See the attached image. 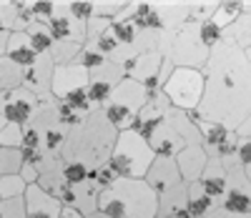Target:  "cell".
<instances>
[{
	"label": "cell",
	"mask_w": 251,
	"mask_h": 218,
	"mask_svg": "<svg viewBox=\"0 0 251 218\" xmlns=\"http://www.w3.org/2000/svg\"><path fill=\"white\" fill-rule=\"evenodd\" d=\"M206 88L199 105V118L224 123L236 130L251 113V65L231 43L221 40L203 68Z\"/></svg>",
	"instance_id": "6da1fadb"
},
{
	"label": "cell",
	"mask_w": 251,
	"mask_h": 218,
	"mask_svg": "<svg viewBox=\"0 0 251 218\" xmlns=\"http://www.w3.org/2000/svg\"><path fill=\"white\" fill-rule=\"evenodd\" d=\"M116 138H118V130L108 123L100 108H93L88 118L83 121V125H78L75 130L68 133L60 158L66 163H80L88 170H96L108 163Z\"/></svg>",
	"instance_id": "7a4b0ae2"
},
{
	"label": "cell",
	"mask_w": 251,
	"mask_h": 218,
	"mask_svg": "<svg viewBox=\"0 0 251 218\" xmlns=\"http://www.w3.org/2000/svg\"><path fill=\"white\" fill-rule=\"evenodd\" d=\"M98 211L108 218H156L158 195L146 181L118 178L111 188L98 193Z\"/></svg>",
	"instance_id": "3957f363"
},
{
	"label": "cell",
	"mask_w": 251,
	"mask_h": 218,
	"mask_svg": "<svg viewBox=\"0 0 251 218\" xmlns=\"http://www.w3.org/2000/svg\"><path fill=\"white\" fill-rule=\"evenodd\" d=\"M153 161H156V153L151 150L149 141L128 128V130H121L118 133L113 153L108 158V166L116 170L118 178L143 181Z\"/></svg>",
	"instance_id": "277c9868"
},
{
	"label": "cell",
	"mask_w": 251,
	"mask_h": 218,
	"mask_svg": "<svg viewBox=\"0 0 251 218\" xmlns=\"http://www.w3.org/2000/svg\"><path fill=\"white\" fill-rule=\"evenodd\" d=\"M149 98H151V93L146 91L141 83H136L131 78H123L118 83V88L111 93L108 103L103 105L100 111L108 118V123L121 133V130H128L133 125L136 116L141 113V108L149 103Z\"/></svg>",
	"instance_id": "5b68a950"
},
{
	"label": "cell",
	"mask_w": 251,
	"mask_h": 218,
	"mask_svg": "<svg viewBox=\"0 0 251 218\" xmlns=\"http://www.w3.org/2000/svg\"><path fill=\"white\" fill-rule=\"evenodd\" d=\"M203 88H206V75L203 71H194V68H176L171 73V78L163 83V96L169 98L171 108H178L183 113H194L199 111L201 98H203Z\"/></svg>",
	"instance_id": "8992f818"
},
{
	"label": "cell",
	"mask_w": 251,
	"mask_h": 218,
	"mask_svg": "<svg viewBox=\"0 0 251 218\" xmlns=\"http://www.w3.org/2000/svg\"><path fill=\"white\" fill-rule=\"evenodd\" d=\"M208 50L203 43H201V35H199V23H183L176 33H174V40L169 46V53H166V60H171L176 68H194V71H203L206 63H208Z\"/></svg>",
	"instance_id": "52a82bcc"
},
{
	"label": "cell",
	"mask_w": 251,
	"mask_h": 218,
	"mask_svg": "<svg viewBox=\"0 0 251 218\" xmlns=\"http://www.w3.org/2000/svg\"><path fill=\"white\" fill-rule=\"evenodd\" d=\"M40 105L43 103L25 88H15V91H8L0 96V113H3V118L20 128L30 125V121L40 111Z\"/></svg>",
	"instance_id": "ba28073f"
},
{
	"label": "cell",
	"mask_w": 251,
	"mask_h": 218,
	"mask_svg": "<svg viewBox=\"0 0 251 218\" xmlns=\"http://www.w3.org/2000/svg\"><path fill=\"white\" fill-rule=\"evenodd\" d=\"M123 78H126V68H123V65H118V63H111V60H106L100 68L91 71L88 88H86L91 105L93 108H103V105H106L108 98H111V93L118 88V83Z\"/></svg>",
	"instance_id": "9c48e42d"
},
{
	"label": "cell",
	"mask_w": 251,
	"mask_h": 218,
	"mask_svg": "<svg viewBox=\"0 0 251 218\" xmlns=\"http://www.w3.org/2000/svg\"><path fill=\"white\" fill-rule=\"evenodd\" d=\"M48 30L55 40L63 43H75V46H86V23H80L78 18H73L66 8V0H55V13L48 20Z\"/></svg>",
	"instance_id": "30bf717a"
},
{
	"label": "cell",
	"mask_w": 251,
	"mask_h": 218,
	"mask_svg": "<svg viewBox=\"0 0 251 218\" xmlns=\"http://www.w3.org/2000/svg\"><path fill=\"white\" fill-rule=\"evenodd\" d=\"M53 73H55V63L50 60V55H38V60L30 65V68L23 71V88L30 91L40 103L55 100L53 93H50Z\"/></svg>",
	"instance_id": "8fae6325"
},
{
	"label": "cell",
	"mask_w": 251,
	"mask_h": 218,
	"mask_svg": "<svg viewBox=\"0 0 251 218\" xmlns=\"http://www.w3.org/2000/svg\"><path fill=\"white\" fill-rule=\"evenodd\" d=\"M169 113H171V103H169V98L163 96V91H156V93H151L149 103L141 108V113L136 116L131 130H136L138 136H143L146 141H149V138L153 136V130H156L161 123H166Z\"/></svg>",
	"instance_id": "7c38bea8"
},
{
	"label": "cell",
	"mask_w": 251,
	"mask_h": 218,
	"mask_svg": "<svg viewBox=\"0 0 251 218\" xmlns=\"http://www.w3.org/2000/svg\"><path fill=\"white\" fill-rule=\"evenodd\" d=\"M161 65H163V55L158 50L141 53L138 58H133L128 65H126V78L141 83L149 93H156V91H161V83H158Z\"/></svg>",
	"instance_id": "4fadbf2b"
},
{
	"label": "cell",
	"mask_w": 251,
	"mask_h": 218,
	"mask_svg": "<svg viewBox=\"0 0 251 218\" xmlns=\"http://www.w3.org/2000/svg\"><path fill=\"white\" fill-rule=\"evenodd\" d=\"M88 78H91V73H88L86 68H80L78 63L55 65L50 93H53L55 100H63L66 96H71V93H75V91H86V88H88Z\"/></svg>",
	"instance_id": "5bb4252c"
},
{
	"label": "cell",
	"mask_w": 251,
	"mask_h": 218,
	"mask_svg": "<svg viewBox=\"0 0 251 218\" xmlns=\"http://www.w3.org/2000/svg\"><path fill=\"white\" fill-rule=\"evenodd\" d=\"M98 186L88 178L86 183H80V186H63V191L55 195V198L63 203V206H71V208H75L83 218L86 216H91V213H96L98 211Z\"/></svg>",
	"instance_id": "9a60e30c"
},
{
	"label": "cell",
	"mask_w": 251,
	"mask_h": 218,
	"mask_svg": "<svg viewBox=\"0 0 251 218\" xmlns=\"http://www.w3.org/2000/svg\"><path fill=\"white\" fill-rule=\"evenodd\" d=\"M143 181L153 188L156 195H163V193L183 186V178L178 173L176 158H163V156H156V161L151 163V168H149V173H146Z\"/></svg>",
	"instance_id": "2e32d148"
},
{
	"label": "cell",
	"mask_w": 251,
	"mask_h": 218,
	"mask_svg": "<svg viewBox=\"0 0 251 218\" xmlns=\"http://www.w3.org/2000/svg\"><path fill=\"white\" fill-rule=\"evenodd\" d=\"M188 118H191L194 125L199 128L201 143H203V148H206V156H208V158H219V148H221L224 143L231 141L234 130H231V128H226L224 123H214V121H203V118H199L196 111H194V113H188Z\"/></svg>",
	"instance_id": "e0dca14e"
},
{
	"label": "cell",
	"mask_w": 251,
	"mask_h": 218,
	"mask_svg": "<svg viewBox=\"0 0 251 218\" xmlns=\"http://www.w3.org/2000/svg\"><path fill=\"white\" fill-rule=\"evenodd\" d=\"M206 163H208V156H206L203 143H186L183 150L176 156V166H178L183 183H196L201 178Z\"/></svg>",
	"instance_id": "ac0fdd59"
},
{
	"label": "cell",
	"mask_w": 251,
	"mask_h": 218,
	"mask_svg": "<svg viewBox=\"0 0 251 218\" xmlns=\"http://www.w3.org/2000/svg\"><path fill=\"white\" fill-rule=\"evenodd\" d=\"M23 201H25V216L28 218H58V213L63 208V203L58 198H53L50 193H46L38 183L25 188Z\"/></svg>",
	"instance_id": "d6986e66"
},
{
	"label": "cell",
	"mask_w": 251,
	"mask_h": 218,
	"mask_svg": "<svg viewBox=\"0 0 251 218\" xmlns=\"http://www.w3.org/2000/svg\"><path fill=\"white\" fill-rule=\"evenodd\" d=\"M149 145L156 156H163V158H176L181 150H183V138L176 133V128L171 125V121L166 118V123H161L156 130H153V136L149 138Z\"/></svg>",
	"instance_id": "ffe728a7"
},
{
	"label": "cell",
	"mask_w": 251,
	"mask_h": 218,
	"mask_svg": "<svg viewBox=\"0 0 251 218\" xmlns=\"http://www.w3.org/2000/svg\"><path fill=\"white\" fill-rule=\"evenodd\" d=\"M151 3L161 20V33L178 30L183 23H188V0H151Z\"/></svg>",
	"instance_id": "44dd1931"
},
{
	"label": "cell",
	"mask_w": 251,
	"mask_h": 218,
	"mask_svg": "<svg viewBox=\"0 0 251 218\" xmlns=\"http://www.w3.org/2000/svg\"><path fill=\"white\" fill-rule=\"evenodd\" d=\"M196 183L203 188V193L208 195V198L219 203L221 195L228 188V183H226V168H224L221 158H208V163H206V168L201 173V178Z\"/></svg>",
	"instance_id": "7402d4cb"
},
{
	"label": "cell",
	"mask_w": 251,
	"mask_h": 218,
	"mask_svg": "<svg viewBox=\"0 0 251 218\" xmlns=\"http://www.w3.org/2000/svg\"><path fill=\"white\" fill-rule=\"evenodd\" d=\"M5 58L10 63H15L18 68H30V65L38 60V53L35 48L30 46V40L25 33H10L8 38V48H5Z\"/></svg>",
	"instance_id": "603a6c76"
},
{
	"label": "cell",
	"mask_w": 251,
	"mask_h": 218,
	"mask_svg": "<svg viewBox=\"0 0 251 218\" xmlns=\"http://www.w3.org/2000/svg\"><path fill=\"white\" fill-rule=\"evenodd\" d=\"M216 208V201H211L203 193V188L199 183H188V193H186V211L194 218H206Z\"/></svg>",
	"instance_id": "cb8c5ba5"
},
{
	"label": "cell",
	"mask_w": 251,
	"mask_h": 218,
	"mask_svg": "<svg viewBox=\"0 0 251 218\" xmlns=\"http://www.w3.org/2000/svg\"><path fill=\"white\" fill-rule=\"evenodd\" d=\"M224 40L236 46L239 50H249L251 48V15L236 18L234 23L224 30Z\"/></svg>",
	"instance_id": "d4e9b609"
},
{
	"label": "cell",
	"mask_w": 251,
	"mask_h": 218,
	"mask_svg": "<svg viewBox=\"0 0 251 218\" xmlns=\"http://www.w3.org/2000/svg\"><path fill=\"white\" fill-rule=\"evenodd\" d=\"M25 35H28L30 46L35 48L38 55H48V53L53 50V46H55V38L50 35L48 25H46V23H38V20L25 30Z\"/></svg>",
	"instance_id": "484cf974"
},
{
	"label": "cell",
	"mask_w": 251,
	"mask_h": 218,
	"mask_svg": "<svg viewBox=\"0 0 251 218\" xmlns=\"http://www.w3.org/2000/svg\"><path fill=\"white\" fill-rule=\"evenodd\" d=\"M15 88H23V68H18L8 58L0 60V91L8 93Z\"/></svg>",
	"instance_id": "4316f807"
},
{
	"label": "cell",
	"mask_w": 251,
	"mask_h": 218,
	"mask_svg": "<svg viewBox=\"0 0 251 218\" xmlns=\"http://www.w3.org/2000/svg\"><path fill=\"white\" fill-rule=\"evenodd\" d=\"M80 50H83V46L55 40V46H53V50H50L48 55H50V60H53L55 65H71V63H75V58H78Z\"/></svg>",
	"instance_id": "83f0119b"
},
{
	"label": "cell",
	"mask_w": 251,
	"mask_h": 218,
	"mask_svg": "<svg viewBox=\"0 0 251 218\" xmlns=\"http://www.w3.org/2000/svg\"><path fill=\"white\" fill-rule=\"evenodd\" d=\"M25 181L20 176H3L0 178V203L5 201H13V198H20L25 193Z\"/></svg>",
	"instance_id": "f1b7e54d"
},
{
	"label": "cell",
	"mask_w": 251,
	"mask_h": 218,
	"mask_svg": "<svg viewBox=\"0 0 251 218\" xmlns=\"http://www.w3.org/2000/svg\"><path fill=\"white\" fill-rule=\"evenodd\" d=\"M126 8H128V0H93V18L113 20V18H118Z\"/></svg>",
	"instance_id": "f546056e"
},
{
	"label": "cell",
	"mask_w": 251,
	"mask_h": 218,
	"mask_svg": "<svg viewBox=\"0 0 251 218\" xmlns=\"http://www.w3.org/2000/svg\"><path fill=\"white\" fill-rule=\"evenodd\" d=\"M216 3L219 0H188V20L191 23L211 20V15L216 13Z\"/></svg>",
	"instance_id": "4dcf8cb0"
},
{
	"label": "cell",
	"mask_w": 251,
	"mask_h": 218,
	"mask_svg": "<svg viewBox=\"0 0 251 218\" xmlns=\"http://www.w3.org/2000/svg\"><path fill=\"white\" fill-rule=\"evenodd\" d=\"M20 166H23V153H20V150L0 148V178L3 176H18Z\"/></svg>",
	"instance_id": "1f68e13d"
},
{
	"label": "cell",
	"mask_w": 251,
	"mask_h": 218,
	"mask_svg": "<svg viewBox=\"0 0 251 218\" xmlns=\"http://www.w3.org/2000/svg\"><path fill=\"white\" fill-rule=\"evenodd\" d=\"M55 113H58V123L63 125L71 133V130H75L78 125H83V121H86L88 116H80V113H75L71 105H66L63 100H55Z\"/></svg>",
	"instance_id": "d6a6232c"
},
{
	"label": "cell",
	"mask_w": 251,
	"mask_h": 218,
	"mask_svg": "<svg viewBox=\"0 0 251 218\" xmlns=\"http://www.w3.org/2000/svg\"><path fill=\"white\" fill-rule=\"evenodd\" d=\"M199 35H201V43L208 50H214L224 40V30L214 23V20H203V23H199Z\"/></svg>",
	"instance_id": "836d02e7"
},
{
	"label": "cell",
	"mask_w": 251,
	"mask_h": 218,
	"mask_svg": "<svg viewBox=\"0 0 251 218\" xmlns=\"http://www.w3.org/2000/svg\"><path fill=\"white\" fill-rule=\"evenodd\" d=\"M63 178H66L68 186H80L91 178V170L80 163H66L63 161Z\"/></svg>",
	"instance_id": "e575fe53"
},
{
	"label": "cell",
	"mask_w": 251,
	"mask_h": 218,
	"mask_svg": "<svg viewBox=\"0 0 251 218\" xmlns=\"http://www.w3.org/2000/svg\"><path fill=\"white\" fill-rule=\"evenodd\" d=\"M66 8L80 23H88L93 18V0H66Z\"/></svg>",
	"instance_id": "d590c367"
},
{
	"label": "cell",
	"mask_w": 251,
	"mask_h": 218,
	"mask_svg": "<svg viewBox=\"0 0 251 218\" xmlns=\"http://www.w3.org/2000/svg\"><path fill=\"white\" fill-rule=\"evenodd\" d=\"M91 181L98 186V191H106V188H111V186L118 181V176H116V170L106 163V166H100V168L91 170Z\"/></svg>",
	"instance_id": "8d00e7d4"
},
{
	"label": "cell",
	"mask_w": 251,
	"mask_h": 218,
	"mask_svg": "<svg viewBox=\"0 0 251 218\" xmlns=\"http://www.w3.org/2000/svg\"><path fill=\"white\" fill-rule=\"evenodd\" d=\"M75 63L80 65V68H86L88 73L91 71H96V68H100L103 63H106V58H103L98 50H93V48H86L83 46V50L78 53V58H75Z\"/></svg>",
	"instance_id": "74e56055"
},
{
	"label": "cell",
	"mask_w": 251,
	"mask_h": 218,
	"mask_svg": "<svg viewBox=\"0 0 251 218\" xmlns=\"http://www.w3.org/2000/svg\"><path fill=\"white\" fill-rule=\"evenodd\" d=\"M63 103L71 105L73 111H75V113H80V116H88V113L93 111V105H91V100H88V93H86V91H75V93L66 96V98H63Z\"/></svg>",
	"instance_id": "f35d334b"
},
{
	"label": "cell",
	"mask_w": 251,
	"mask_h": 218,
	"mask_svg": "<svg viewBox=\"0 0 251 218\" xmlns=\"http://www.w3.org/2000/svg\"><path fill=\"white\" fill-rule=\"evenodd\" d=\"M0 30H15V0H0Z\"/></svg>",
	"instance_id": "ab89813d"
},
{
	"label": "cell",
	"mask_w": 251,
	"mask_h": 218,
	"mask_svg": "<svg viewBox=\"0 0 251 218\" xmlns=\"http://www.w3.org/2000/svg\"><path fill=\"white\" fill-rule=\"evenodd\" d=\"M0 218H28L25 216V201H23V195H20V198L0 203Z\"/></svg>",
	"instance_id": "60d3db41"
},
{
	"label": "cell",
	"mask_w": 251,
	"mask_h": 218,
	"mask_svg": "<svg viewBox=\"0 0 251 218\" xmlns=\"http://www.w3.org/2000/svg\"><path fill=\"white\" fill-rule=\"evenodd\" d=\"M33 13L38 23H48L55 13V0H33Z\"/></svg>",
	"instance_id": "b9f144b4"
},
{
	"label": "cell",
	"mask_w": 251,
	"mask_h": 218,
	"mask_svg": "<svg viewBox=\"0 0 251 218\" xmlns=\"http://www.w3.org/2000/svg\"><path fill=\"white\" fill-rule=\"evenodd\" d=\"M236 138H239V136H236ZM236 158H239L241 166H251V141L239 138V143H236Z\"/></svg>",
	"instance_id": "7bdbcfd3"
},
{
	"label": "cell",
	"mask_w": 251,
	"mask_h": 218,
	"mask_svg": "<svg viewBox=\"0 0 251 218\" xmlns=\"http://www.w3.org/2000/svg\"><path fill=\"white\" fill-rule=\"evenodd\" d=\"M234 133H236L239 138H246V141H251V113L246 116V121H244V123H241V125L234 130Z\"/></svg>",
	"instance_id": "ee69618b"
},
{
	"label": "cell",
	"mask_w": 251,
	"mask_h": 218,
	"mask_svg": "<svg viewBox=\"0 0 251 218\" xmlns=\"http://www.w3.org/2000/svg\"><path fill=\"white\" fill-rule=\"evenodd\" d=\"M58 218H83L75 208H71V206H63L60 208V213H58Z\"/></svg>",
	"instance_id": "f6af8a7d"
},
{
	"label": "cell",
	"mask_w": 251,
	"mask_h": 218,
	"mask_svg": "<svg viewBox=\"0 0 251 218\" xmlns=\"http://www.w3.org/2000/svg\"><path fill=\"white\" fill-rule=\"evenodd\" d=\"M206 218H251V216H234V213H224V211H219V208H214L211 213H208Z\"/></svg>",
	"instance_id": "bcb514c9"
},
{
	"label": "cell",
	"mask_w": 251,
	"mask_h": 218,
	"mask_svg": "<svg viewBox=\"0 0 251 218\" xmlns=\"http://www.w3.org/2000/svg\"><path fill=\"white\" fill-rule=\"evenodd\" d=\"M8 38H10V33H8V30H0V60L5 58V48H8Z\"/></svg>",
	"instance_id": "7dc6e473"
},
{
	"label": "cell",
	"mask_w": 251,
	"mask_h": 218,
	"mask_svg": "<svg viewBox=\"0 0 251 218\" xmlns=\"http://www.w3.org/2000/svg\"><path fill=\"white\" fill-rule=\"evenodd\" d=\"M86 218H108V216L100 213V211H96V213H91V216H86Z\"/></svg>",
	"instance_id": "c3c4849f"
},
{
	"label": "cell",
	"mask_w": 251,
	"mask_h": 218,
	"mask_svg": "<svg viewBox=\"0 0 251 218\" xmlns=\"http://www.w3.org/2000/svg\"><path fill=\"white\" fill-rule=\"evenodd\" d=\"M5 125H8V121L3 118V113H0V133H3V128H5Z\"/></svg>",
	"instance_id": "681fc988"
},
{
	"label": "cell",
	"mask_w": 251,
	"mask_h": 218,
	"mask_svg": "<svg viewBox=\"0 0 251 218\" xmlns=\"http://www.w3.org/2000/svg\"><path fill=\"white\" fill-rule=\"evenodd\" d=\"M244 173H246V178H249V183H251V166H244Z\"/></svg>",
	"instance_id": "f907efd6"
},
{
	"label": "cell",
	"mask_w": 251,
	"mask_h": 218,
	"mask_svg": "<svg viewBox=\"0 0 251 218\" xmlns=\"http://www.w3.org/2000/svg\"><path fill=\"white\" fill-rule=\"evenodd\" d=\"M244 55H246V60H249V65H251V48H249V50H244Z\"/></svg>",
	"instance_id": "816d5d0a"
},
{
	"label": "cell",
	"mask_w": 251,
	"mask_h": 218,
	"mask_svg": "<svg viewBox=\"0 0 251 218\" xmlns=\"http://www.w3.org/2000/svg\"><path fill=\"white\" fill-rule=\"evenodd\" d=\"M249 216H251V208H249Z\"/></svg>",
	"instance_id": "f5cc1de1"
},
{
	"label": "cell",
	"mask_w": 251,
	"mask_h": 218,
	"mask_svg": "<svg viewBox=\"0 0 251 218\" xmlns=\"http://www.w3.org/2000/svg\"><path fill=\"white\" fill-rule=\"evenodd\" d=\"M0 96H3V91H0Z\"/></svg>",
	"instance_id": "db71d44e"
}]
</instances>
